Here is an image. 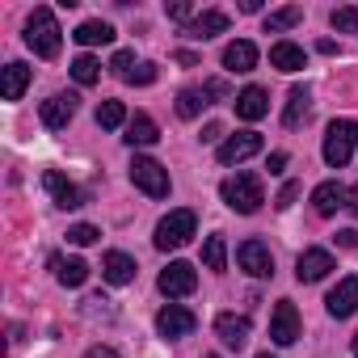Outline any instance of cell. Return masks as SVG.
<instances>
[{
	"label": "cell",
	"mask_w": 358,
	"mask_h": 358,
	"mask_svg": "<svg viewBox=\"0 0 358 358\" xmlns=\"http://www.w3.org/2000/svg\"><path fill=\"white\" fill-rule=\"evenodd\" d=\"M59 43H64V30L55 22V13L47 5H38L30 17H26V47L38 55V59H55L59 55Z\"/></svg>",
	"instance_id": "1"
},
{
	"label": "cell",
	"mask_w": 358,
	"mask_h": 358,
	"mask_svg": "<svg viewBox=\"0 0 358 358\" xmlns=\"http://www.w3.org/2000/svg\"><path fill=\"white\" fill-rule=\"evenodd\" d=\"M220 194H224V203H228L232 211H241V215H253V211L266 203V190H262V177H257V173H232L228 182L220 186Z\"/></svg>",
	"instance_id": "2"
},
{
	"label": "cell",
	"mask_w": 358,
	"mask_h": 358,
	"mask_svg": "<svg viewBox=\"0 0 358 358\" xmlns=\"http://www.w3.org/2000/svg\"><path fill=\"white\" fill-rule=\"evenodd\" d=\"M354 148H358V122L354 118H333L329 131H324V164L329 169H345Z\"/></svg>",
	"instance_id": "3"
},
{
	"label": "cell",
	"mask_w": 358,
	"mask_h": 358,
	"mask_svg": "<svg viewBox=\"0 0 358 358\" xmlns=\"http://www.w3.org/2000/svg\"><path fill=\"white\" fill-rule=\"evenodd\" d=\"M194 232H199V215L182 207V211H169V215L156 224V236H152V241H156V249L169 253V249H182Z\"/></svg>",
	"instance_id": "4"
},
{
	"label": "cell",
	"mask_w": 358,
	"mask_h": 358,
	"mask_svg": "<svg viewBox=\"0 0 358 358\" xmlns=\"http://www.w3.org/2000/svg\"><path fill=\"white\" fill-rule=\"evenodd\" d=\"M131 182L148 199H169V169L160 160H152V156H135L131 160Z\"/></svg>",
	"instance_id": "5"
},
{
	"label": "cell",
	"mask_w": 358,
	"mask_h": 358,
	"mask_svg": "<svg viewBox=\"0 0 358 358\" xmlns=\"http://www.w3.org/2000/svg\"><path fill=\"white\" fill-rule=\"evenodd\" d=\"M156 287H160L169 299H182V295H190V291L199 287V274H194V266H190V262H169V266L160 270Z\"/></svg>",
	"instance_id": "6"
},
{
	"label": "cell",
	"mask_w": 358,
	"mask_h": 358,
	"mask_svg": "<svg viewBox=\"0 0 358 358\" xmlns=\"http://www.w3.org/2000/svg\"><path fill=\"white\" fill-rule=\"evenodd\" d=\"M194 324H199V316H194L190 308H182V303H164V308L156 312V333H160L164 341L194 333Z\"/></svg>",
	"instance_id": "7"
},
{
	"label": "cell",
	"mask_w": 358,
	"mask_h": 358,
	"mask_svg": "<svg viewBox=\"0 0 358 358\" xmlns=\"http://www.w3.org/2000/svg\"><path fill=\"white\" fill-rule=\"evenodd\" d=\"M236 266H241L245 274H253V278H270V274H274V253H270V245H262V241H245V245L236 249Z\"/></svg>",
	"instance_id": "8"
},
{
	"label": "cell",
	"mask_w": 358,
	"mask_h": 358,
	"mask_svg": "<svg viewBox=\"0 0 358 358\" xmlns=\"http://www.w3.org/2000/svg\"><path fill=\"white\" fill-rule=\"evenodd\" d=\"M270 337H274V345H295V341H299V312H295L291 299H278V303H274Z\"/></svg>",
	"instance_id": "9"
},
{
	"label": "cell",
	"mask_w": 358,
	"mask_h": 358,
	"mask_svg": "<svg viewBox=\"0 0 358 358\" xmlns=\"http://www.w3.org/2000/svg\"><path fill=\"white\" fill-rule=\"evenodd\" d=\"M262 152V135L257 131H236V135H228L224 143H220V164H241V160H249V156H257Z\"/></svg>",
	"instance_id": "10"
},
{
	"label": "cell",
	"mask_w": 358,
	"mask_h": 358,
	"mask_svg": "<svg viewBox=\"0 0 358 358\" xmlns=\"http://www.w3.org/2000/svg\"><path fill=\"white\" fill-rule=\"evenodd\" d=\"M324 308H329V316H333V320H345V316H354V312H358V278H341V282L329 291Z\"/></svg>",
	"instance_id": "11"
},
{
	"label": "cell",
	"mask_w": 358,
	"mask_h": 358,
	"mask_svg": "<svg viewBox=\"0 0 358 358\" xmlns=\"http://www.w3.org/2000/svg\"><path fill=\"white\" fill-rule=\"evenodd\" d=\"M43 186H47V194L55 199V207H64V211H76V207L85 203V194L68 182L64 173H55V169H47V173H43Z\"/></svg>",
	"instance_id": "12"
},
{
	"label": "cell",
	"mask_w": 358,
	"mask_h": 358,
	"mask_svg": "<svg viewBox=\"0 0 358 358\" xmlns=\"http://www.w3.org/2000/svg\"><path fill=\"white\" fill-rule=\"evenodd\" d=\"M72 118H76V97H72V93H55V97L43 101V127L64 131Z\"/></svg>",
	"instance_id": "13"
},
{
	"label": "cell",
	"mask_w": 358,
	"mask_h": 358,
	"mask_svg": "<svg viewBox=\"0 0 358 358\" xmlns=\"http://www.w3.org/2000/svg\"><path fill=\"white\" fill-rule=\"evenodd\" d=\"M232 106H236V118H245V122H257V118L270 114V97H266V89H257V85L241 89Z\"/></svg>",
	"instance_id": "14"
},
{
	"label": "cell",
	"mask_w": 358,
	"mask_h": 358,
	"mask_svg": "<svg viewBox=\"0 0 358 358\" xmlns=\"http://www.w3.org/2000/svg\"><path fill=\"white\" fill-rule=\"evenodd\" d=\"M329 270H333V257H329L324 249H303L299 262H295V278H299V282H320Z\"/></svg>",
	"instance_id": "15"
},
{
	"label": "cell",
	"mask_w": 358,
	"mask_h": 358,
	"mask_svg": "<svg viewBox=\"0 0 358 358\" xmlns=\"http://www.w3.org/2000/svg\"><path fill=\"white\" fill-rule=\"evenodd\" d=\"M215 333L228 350H241L249 341V316H236V312H220L215 316Z\"/></svg>",
	"instance_id": "16"
},
{
	"label": "cell",
	"mask_w": 358,
	"mask_h": 358,
	"mask_svg": "<svg viewBox=\"0 0 358 358\" xmlns=\"http://www.w3.org/2000/svg\"><path fill=\"white\" fill-rule=\"evenodd\" d=\"M101 278H106V282H114V287H127V282L135 278V257H127V253L110 249V253L101 257Z\"/></svg>",
	"instance_id": "17"
},
{
	"label": "cell",
	"mask_w": 358,
	"mask_h": 358,
	"mask_svg": "<svg viewBox=\"0 0 358 358\" xmlns=\"http://www.w3.org/2000/svg\"><path fill=\"white\" fill-rule=\"evenodd\" d=\"M224 68H228V72H253V68H257V47H253L249 38L228 43V47H224Z\"/></svg>",
	"instance_id": "18"
},
{
	"label": "cell",
	"mask_w": 358,
	"mask_h": 358,
	"mask_svg": "<svg viewBox=\"0 0 358 358\" xmlns=\"http://www.w3.org/2000/svg\"><path fill=\"white\" fill-rule=\"evenodd\" d=\"M26 85H30V68L26 64H5L0 68V97L5 101H17L26 93Z\"/></svg>",
	"instance_id": "19"
},
{
	"label": "cell",
	"mask_w": 358,
	"mask_h": 358,
	"mask_svg": "<svg viewBox=\"0 0 358 358\" xmlns=\"http://www.w3.org/2000/svg\"><path fill=\"white\" fill-rule=\"evenodd\" d=\"M228 30V13H220V9H207V13H199L190 26H186V38H215V34H224Z\"/></svg>",
	"instance_id": "20"
},
{
	"label": "cell",
	"mask_w": 358,
	"mask_h": 358,
	"mask_svg": "<svg viewBox=\"0 0 358 358\" xmlns=\"http://www.w3.org/2000/svg\"><path fill=\"white\" fill-rule=\"evenodd\" d=\"M270 64H274L278 72H299L308 59H303V47H299V43L282 38V43H274V47H270Z\"/></svg>",
	"instance_id": "21"
},
{
	"label": "cell",
	"mask_w": 358,
	"mask_h": 358,
	"mask_svg": "<svg viewBox=\"0 0 358 358\" xmlns=\"http://www.w3.org/2000/svg\"><path fill=\"white\" fill-rule=\"evenodd\" d=\"M312 207H316V215H337V207H345V186L320 182V186L312 190Z\"/></svg>",
	"instance_id": "22"
},
{
	"label": "cell",
	"mask_w": 358,
	"mask_h": 358,
	"mask_svg": "<svg viewBox=\"0 0 358 358\" xmlns=\"http://www.w3.org/2000/svg\"><path fill=\"white\" fill-rule=\"evenodd\" d=\"M308 110H312V93H308V85H295V89L287 93V110H282V122H287V127H299V122L308 118Z\"/></svg>",
	"instance_id": "23"
},
{
	"label": "cell",
	"mask_w": 358,
	"mask_h": 358,
	"mask_svg": "<svg viewBox=\"0 0 358 358\" xmlns=\"http://www.w3.org/2000/svg\"><path fill=\"white\" fill-rule=\"evenodd\" d=\"M131 148H152L156 139H160V131H156V122L148 118V114H135L131 122H127V135H122Z\"/></svg>",
	"instance_id": "24"
},
{
	"label": "cell",
	"mask_w": 358,
	"mask_h": 358,
	"mask_svg": "<svg viewBox=\"0 0 358 358\" xmlns=\"http://www.w3.org/2000/svg\"><path fill=\"white\" fill-rule=\"evenodd\" d=\"M51 270H55V278L64 282V287H80L85 278H89V266L80 262V257H51Z\"/></svg>",
	"instance_id": "25"
},
{
	"label": "cell",
	"mask_w": 358,
	"mask_h": 358,
	"mask_svg": "<svg viewBox=\"0 0 358 358\" xmlns=\"http://www.w3.org/2000/svg\"><path fill=\"white\" fill-rule=\"evenodd\" d=\"M72 38L80 47H106V43H114V26L110 22H80Z\"/></svg>",
	"instance_id": "26"
},
{
	"label": "cell",
	"mask_w": 358,
	"mask_h": 358,
	"mask_svg": "<svg viewBox=\"0 0 358 358\" xmlns=\"http://www.w3.org/2000/svg\"><path fill=\"white\" fill-rule=\"evenodd\" d=\"M207 106H211L207 85H203V89H182V93H177V114H182V118H199Z\"/></svg>",
	"instance_id": "27"
},
{
	"label": "cell",
	"mask_w": 358,
	"mask_h": 358,
	"mask_svg": "<svg viewBox=\"0 0 358 358\" xmlns=\"http://www.w3.org/2000/svg\"><path fill=\"white\" fill-rule=\"evenodd\" d=\"M299 22H303V9H299V5L274 9V13H266V34H282V30H291V26H299Z\"/></svg>",
	"instance_id": "28"
},
{
	"label": "cell",
	"mask_w": 358,
	"mask_h": 358,
	"mask_svg": "<svg viewBox=\"0 0 358 358\" xmlns=\"http://www.w3.org/2000/svg\"><path fill=\"white\" fill-rule=\"evenodd\" d=\"M203 262H207V270H215V274L228 270V245H224V236H207V245H203Z\"/></svg>",
	"instance_id": "29"
},
{
	"label": "cell",
	"mask_w": 358,
	"mask_h": 358,
	"mask_svg": "<svg viewBox=\"0 0 358 358\" xmlns=\"http://www.w3.org/2000/svg\"><path fill=\"white\" fill-rule=\"evenodd\" d=\"M97 76H101V64L93 55H76L72 59V80L76 85H97Z\"/></svg>",
	"instance_id": "30"
},
{
	"label": "cell",
	"mask_w": 358,
	"mask_h": 358,
	"mask_svg": "<svg viewBox=\"0 0 358 358\" xmlns=\"http://www.w3.org/2000/svg\"><path fill=\"white\" fill-rule=\"evenodd\" d=\"M127 122V110H122V101H101L97 106V127H106V131H118Z\"/></svg>",
	"instance_id": "31"
},
{
	"label": "cell",
	"mask_w": 358,
	"mask_h": 358,
	"mask_svg": "<svg viewBox=\"0 0 358 358\" xmlns=\"http://www.w3.org/2000/svg\"><path fill=\"white\" fill-rule=\"evenodd\" d=\"M333 30H345V34H354L358 30V9H333Z\"/></svg>",
	"instance_id": "32"
},
{
	"label": "cell",
	"mask_w": 358,
	"mask_h": 358,
	"mask_svg": "<svg viewBox=\"0 0 358 358\" xmlns=\"http://www.w3.org/2000/svg\"><path fill=\"white\" fill-rule=\"evenodd\" d=\"M110 68H114V76H122V80H131V72H135L139 64H135V55H131V51H118V55L110 59Z\"/></svg>",
	"instance_id": "33"
},
{
	"label": "cell",
	"mask_w": 358,
	"mask_h": 358,
	"mask_svg": "<svg viewBox=\"0 0 358 358\" xmlns=\"http://www.w3.org/2000/svg\"><path fill=\"white\" fill-rule=\"evenodd\" d=\"M97 236H101V232H97L93 224H76V228H68V241H72V245H93Z\"/></svg>",
	"instance_id": "34"
},
{
	"label": "cell",
	"mask_w": 358,
	"mask_h": 358,
	"mask_svg": "<svg viewBox=\"0 0 358 358\" xmlns=\"http://www.w3.org/2000/svg\"><path fill=\"white\" fill-rule=\"evenodd\" d=\"M152 80H156V64H139L127 85H152Z\"/></svg>",
	"instance_id": "35"
},
{
	"label": "cell",
	"mask_w": 358,
	"mask_h": 358,
	"mask_svg": "<svg viewBox=\"0 0 358 358\" xmlns=\"http://www.w3.org/2000/svg\"><path fill=\"white\" fill-rule=\"evenodd\" d=\"M169 17H173V22H186V26L194 22V17H190V5H186V0H173V5H169Z\"/></svg>",
	"instance_id": "36"
},
{
	"label": "cell",
	"mask_w": 358,
	"mask_h": 358,
	"mask_svg": "<svg viewBox=\"0 0 358 358\" xmlns=\"http://www.w3.org/2000/svg\"><path fill=\"white\" fill-rule=\"evenodd\" d=\"M295 199H299V186H295V182H287V186L278 190V207H291Z\"/></svg>",
	"instance_id": "37"
},
{
	"label": "cell",
	"mask_w": 358,
	"mask_h": 358,
	"mask_svg": "<svg viewBox=\"0 0 358 358\" xmlns=\"http://www.w3.org/2000/svg\"><path fill=\"white\" fill-rule=\"evenodd\" d=\"M85 358H118V350H114V345H93Z\"/></svg>",
	"instance_id": "38"
},
{
	"label": "cell",
	"mask_w": 358,
	"mask_h": 358,
	"mask_svg": "<svg viewBox=\"0 0 358 358\" xmlns=\"http://www.w3.org/2000/svg\"><path fill=\"white\" fill-rule=\"evenodd\" d=\"M345 207H350V215L358 220V182H354V186L345 190Z\"/></svg>",
	"instance_id": "39"
},
{
	"label": "cell",
	"mask_w": 358,
	"mask_h": 358,
	"mask_svg": "<svg viewBox=\"0 0 358 358\" xmlns=\"http://www.w3.org/2000/svg\"><path fill=\"white\" fill-rule=\"evenodd\" d=\"M220 135H224V131H220V127H215V122H211V127H203V135H199V139H203V143H215V139H220ZM220 143H224V139H220Z\"/></svg>",
	"instance_id": "40"
},
{
	"label": "cell",
	"mask_w": 358,
	"mask_h": 358,
	"mask_svg": "<svg viewBox=\"0 0 358 358\" xmlns=\"http://www.w3.org/2000/svg\"><path fill=\"white\" fill-rule=\"evenodd\" d=\"M287 169V152H270V173H282Z\"/></svg>",
	"instance_id": "41"
},
{
	"label": "cell",
	"mask_w": 358,
	"mask_h": 358,
	"mask_svg": "<svg viewBox=\"0 0 358 358\" xmlns=\"http://www.w3.org/2000/svg\"><path fill=\"white\" fill-rule=\"evenodd\" d=\"M337 241H341L345 249H358V232H337Z\"/></svg>",
	"instance_id": "42"
},
{
	"label": "cell",
	"mask_w": 358,
	"mask_h": 358,
	"mask_svg": "<svg viewBox=\"0 0 358 358\" xmlns=\"http://www.w3.org/2000/svg\"><path fill=\"white\" fill-rule=\"evenodd\" d=\"M354 358H358V333H354Z\"/></svg>",
	"instance_id": "43"
},
{
	"label": "cell",
	"mask_w": 358,
	"mask_h": 358,
	"mask_svg": "<svg viewBox=\"0 0 358 358\" xmlns=\"http://www.w3.org/2000/svg\"><path fill=\"white\" fill-rule=\"evenodd\" d=\"M257 358H274V354H257Z\"/></svg>",
	"instance_id": "44"
}]
</instances>
